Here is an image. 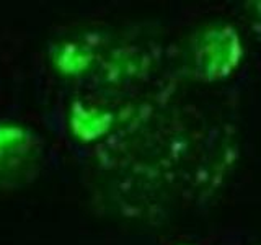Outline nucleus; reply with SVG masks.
<instances>
[{"label": "nucleus", "mask_w": 261, "mask_h": 245, "mask_svg": "<svg viewBox=\"0 0 261 245\" xmlns=\"http://www.w3.org/2000/svg\"><path fill=\"white\" fill-rule=\"evenodd\" d=\"M247 12H248V21L255 38L261 44V0H255V2L247 4Z\"/></svg>", "instance_id": "nucleus-2"}, {"label": "nucleus", "mask_w": 261, "mask_h": 245, "mask_svg": "<svg viewBox=\"0 0 261 245\" xmlns=\"http://www.w3.org/2000/svg\"><path fill=\"white\" fill-rule=\"evenodd\" d=\"M243 59L240 33L232 24H214L202 31L194 44V72L206 82L233 76Z\"/></svg>", "instance_id": "nucleus-1"}]
</instances>
